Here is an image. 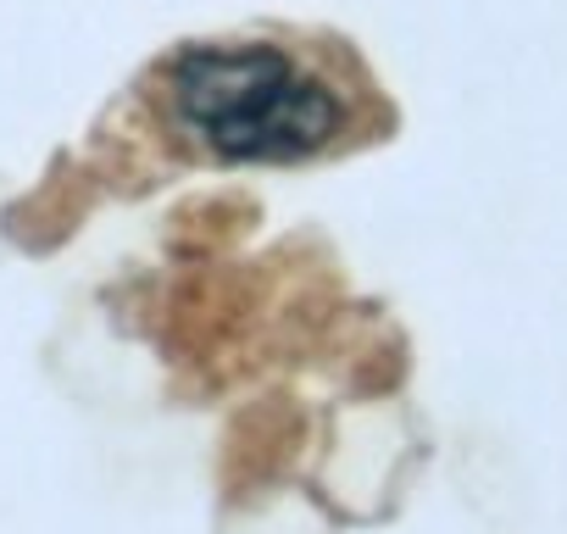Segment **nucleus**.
I'll use <instances>...</instances> for the list:
<instances>
[{
	"label": "nucleus",
	"mask_w": 567,
	"mask_h": 534,
	"mask_svg": "<svg viewBox=\"0 0 567 534\" xmlns=\"http://www.w3.org/2000/svg\"><path fill=\"white\" fill-rule=\"evenodd\" d=\"M167 117L178 140L223 167L245 162H312L334 151L351 129L346 95L261 40L189 45L167 62Z\"/></svg>",
	"instance_id": "nucleus-1"
}]
</instances>
